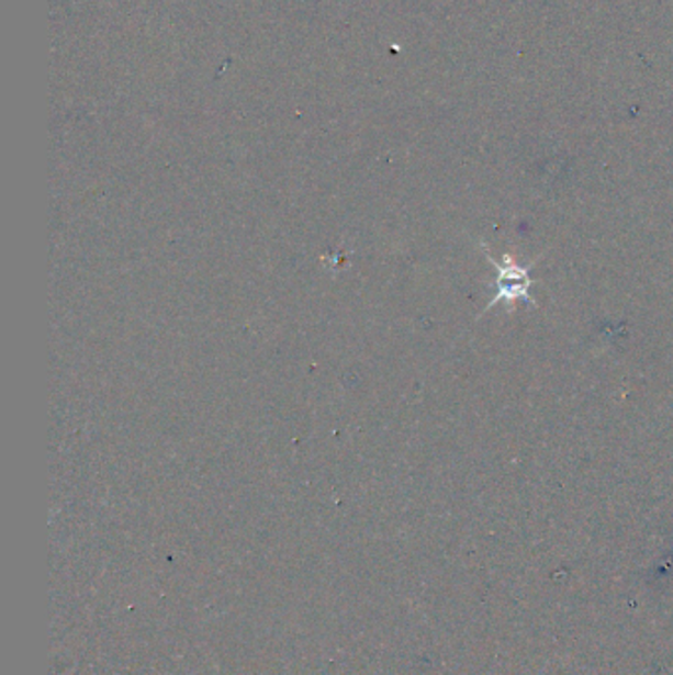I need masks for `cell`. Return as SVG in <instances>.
I'll return each instance as SVG.
<instances>
[{"label": "cell", "mask_w": 673, "mask_h": 675, "mask_svg": "<svg viewBox=\"0 0 673 675\" xmlns=\"http://www.w3.org/2000/svg\"><path fill=\"white\" fill-rule=\"evenodd\" d=\"M484 251H486L490 265L496 271L494 281L490 283L494 296L490 301L489 308H494L498 303L507 304V306L516 303L536 304V299L531 294V289L537 283L531 277V269L536 263L521 265L516 257L507 254L502 259H494L486 247Z\"/></svg>", "instance_id": "6da1fadb"}]
</instances>
